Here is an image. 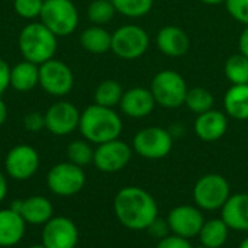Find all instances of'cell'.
Instances as JSON below:
<instances>
[{"label":"cell","instance_id":"cell-15","mask_svg":"<svg viewBox=\"0 0 248 248\" xmlns=\"http://www.w3.org/2000/svg\"><path fill=\"white\" fill-rule=\"evenodd\" d=\"M80 115L71 102H57L45 112V128L57 137H65L78 128Z\"/></svg>","mask_w":248,"mask_h":248},{"label":"cell","instance_id":"cell-3","mask_svg":"<svg viewBox=\"0 0 248 248\" xmlns=\"http://www.w3.org/2000/svg\"><path fill=\"white\" fill-rule=\"evenodd\" d=\"M22 57L33 64H44L52 60L57 52V36L41 22L26 25L17 38Z\"/></svg>","mask_w":248,"mask_h":248},{"label":"cell","instance_id":"cell-1","mask_svg":"<svg viewBox=\"0 0 248 248\" xmlns=\"http://www.w3.org/2000/svg\"><path fill=\"white\" fill-rule=\"evenodd\" d=\"M118 221L131 231H147L158 218V205L154 196L142 187H122L113 199Z\"/></svg>","mask_w":248,"mask_h":248},{"label":"cell","instance_id":"cell-39","mask_svg":"<svg viewBox=\"0 0 248 248\" xmlns=\"http://www.w3.org/2000/svg\"><path fill=\"white\" fill-rule=\"evenodd\" d=\"M6 195H7V180H6L4 173L0 170V203L4 201Z\"/></svg>","mask_w":248,"mask_h":248},{"label":"cell","instance_id":"cell-11","mask_svg":"<svg viewBox=\"0 0 248 248\" xmlns=\"http://www.w3.org/2000/svg\"><path fill=\"white\" fill-rule=\"evenodd\" d=\"M132 147L122 140H112L94 148L93 164L99 171L118 173L124 170L132 158Z\"/></svg>","mask_w":248,"mask_h":248},{"label":"cell","instance_id":"cell-4","mask_svg":"<svg viewBox=\"0 0 248 248\" xmlns=\"http://www.w3.org/2000/svg\"><path fill=\"white\" fill-rule=\"evenodd\" d=\"M150 90L158 106L164 109H177L185 106L189 87L180 73L174 70H160L153 77Z\"/></svg>","mask_w":248,"mask_h":248},{"label":"cell","instance_id":"cell-32","mask_svg":"<svg viewBox=\"0 0 248 248\" xmlns=\"http://www.w3.org/2000/svg\"><path fill=\"white\" fill-rule=\"evenodd\" d=\"M44 6V0H15L13 9L17 16L23 19H35L39 17Z\"/></svg>","mask_w":248,"mask_h":248},{"label":"cell","instance_id":"cell-23","mask_svg":"<svg viewBox=\"0 0 248 248\" xmlns=\"http://www.w3.org/2000/svg\"><path fill=\"white\" fill-rule=\"evenodd\" d=\"M39 84V65L23 60L10 68V86L17 92H29Z\"/></svg>","mask_w":248,"mask_h":248},{"label":"cell","instance_id":"cell-38","mask_svg":"<svg viewBox=\"0 0 248 248\" xmlns=\"http://www.w3.org/2000/svg\"><path fill=\"white\" fill-rule=\"evenodd\" d=\"M238 48H240V52L244 54L248 58V25L244 26L243 32L240 33V38H238Z\"/></svg>","mask_w":248,"mask_h":248},{"label":"cell","instance_id":"cell-43","mask_svg":"<svg viewBox=\"0 0 248 248\" xmlns=\"http://www.w3.org/2000/svg\"><path fill=\"white\" fill-rule=\"evenodd\" d=\"M28 248H46V247L41 243V244H35V246H31V247H28Z\"/></svg>","mask_w":248,"mask_h":248},{"label":"cell","instance_id":"cell-33","mask_svg":"<svg viewBox=\"0 0 248 248\" xmlns=\"http://www.w3.org/2000/svg\"><path fill=\"white\" fill-rule=\"evenodd\" d=\"M227 12L232 19L243 23L244 26L248 25V0H225Z\"/></svg>","mask_w":248,"mask_h":248},{"label":"cell","instance_id":"cell-30","mask_svg":"<svg viewBox=\"0 0 248 248\" xmlns=\"http://www.w3.org/2000/svg\"><path fill=\"white\" fill-rule=\"evenodd\" d=\"M93 155H94V150L92 148V144L86 140L71 141L67 147L68 161L76 166L80 167L89 166L90 163H93Z\"/></svg>","mask_w":248,"mask_h":248},{"label":"cell","instance_id":"cell-10","mask_svg":"<svg viewBox=\"0 0 248 248\" xmlns=\"http://www.w3.org/2000/svg\"><path fill=\"white\" fill-rule=\"evenodd\" d=\"M39 86L48 94L62 97L73 90V70L60 60H48L39 65Z\"/></svg>","mask_w":248,"mask_h":248},{"label":"cell","instance_id":"cell-7","mask_svg":"<svg viewBox=\"0 0 248 248\" xmlns=\"http://www.w3.org/2000/svg\"><path fill=\"white\" fill-rule=\"evenodd\" d=\"M174 144L170 129L163 126H147L140 129L132 140V150L145 160L166 158Z\"/></svg>","mask_w":248,"mask_h":248},{"label":"cell","instance_id":"cell-13","mask_svg":"<svg viewBox=\"0 0 248 248\" xmlns=\"http://www.w3.org/2000/svg\"><path fill=\"white\" fill-rule=\"evenodd\" d=\"M203 211L196 205L174 206L167 215V225L170 232L186 240L196 238L205 224Z\"/></svg>","mask_w":248,"mask_h":248},{"label":"cell","instance_id":"cell-42","mask_svg":"<svg viewBox=\"0 0 248 248\" xmlns=\"http://www.w3.org/2000/svg\"><path fill=\"white\" fill-rule=\"evenodd\" d=\"M238 248H248V235L240 243V246H238Z\"/></svg>","mask_w":248,"mask_h":248},{"label":"cell","instance_id":"cell-41","mask_svg":"<svg viewBox=\"0 0 248 248\" xmlns=\"http://www.w3.org/2000/svg\"><path fill=\"white\" fill-rule=\"evenodd\" d=\"M203 4H208V6H219V4H224L225 0H201Z\"/></svg>","mask_w":248,"mask_h":248},{"label":"cell","instance_id":"cell-20","mask_svg":"<svg viewBox=\"0 0 248 248\" xmlns=\"http://www.w3.org/2000/svg\"><path fill=\"white\" fill-rule=\"evenodd\" d=\"M26 222L12 208L0 209V247L9 248L19 244L25 235Z\"/></svg>","mask_w":248,"mask_h":248},{"label":"cell","instance_id":"cell-17","mask_svg":"<svg viewBox=\"0 0 248 248\" xmlns=\"http://www.w3.org/2000/svg\"><path fill=\"white\" fill-rule=\"evenodd\" d=\"M155 105L157 103L150 89L132 87L124 92L119 108L125 116L132 119H142L153 113Z\"/></svg>","mask_w":248,"mask_h":248},{"label":"cell","instance_id":"cell-21","mask_svg":"<svg viewBox=\"0 0 248 248\" xmlns=\"http://www.w3.org/2000/svg\"><path fill=\"white\" fill-rule=\"evenodd\" d=\"M19 214L26 224L45 225L54 217V208L49 199L36 195L20 201Z\"/></svg>","mask_w":248,"mask_h":248},{"label":"cell","instance_id":"cell-29","mask_svg":"<svg viewBox=\"0 0 248 248\" xmlns=\"http://www.w3.org/2000/svg\"><path fill=\"white\" fill-rule=\"evenodd\" d=\"M116 9V13H121L125 17L138 19L147 16L153 6L154 0H110Z\"/></svg>","mask_w":248,"mask_h":248},{"label":"cell","instance_id":"cell-6","mask_svg":"<svg viewBox=\"0 0 248 248\" xmlns=\"http://www.w3.org/2000/svg\"><path fill=\"white\" fill-rule=\"evenodd\" d=\"M39 17L57 38L71 35L78 26V12L71 0H44Z\"/></svg>","mask_w":248,"mask_h":248},{"label":"cell","instance_id":"cell-19","mask_svg":"<svg viewBox=\"0 0 248 248\" xmlns=\"http://www.w3.org/2000/svg\"><path fill=\"white\" fill-rule=\"evenodd\" d=\"M221 219L230 231L248 232V193L231 195L221 209Z\"/></svg>","mask_w":248,"mask_h":248},{"label":"cell","instance_id":"cell-8","mask_svg":"<svg viewBox=\"0 0 248 248\" xmlns=\"http://www.w3.org/2000/svg\"><path fill=\"white\" fill-rule=\"evenodd\" d=\"M150 48V35L140 25H124L112 33L110 51L121 60H138Z\"/></svg>","mask_w":248,"mask_h":248},{"label":"cell","instance_id":"cell-34","mask_svg":"<svg viewBox=\"0 0 248 248\" xmlns=\"http://www.w3.org/2000/svg\"><path fill=\"white\" fill-rule=\"evenodd\" d=\"M23 125L29 132H39L45 128V113L29 112L23 118Z\"/></svg>","mask_w":248,"mask_h":248},{"label":"cell","instance_id":"cell-22","mask_svg":"<svg viewBox=\"0 0 248 248\" xmlns=\"http://www.w3.org/2000/svg\"><path fill=\"white\" fill-rule=\"evenodd\" d=\"M224 109L231 119L248 121V84H231L224 96Z\"/></svg>","mask_w":248,"mask_h":248},{"label":"cell","instance_id":"cell-14","mask_svg":"<svg viewBox=\"0 0 248 248\" xmlns=\"http://www.w3.org/2000/svg\"><path fill=\"white\" fill-rule=\"evenodd\" d=\"M78 228L67 217H52L42 228L41 240L46 248H76L78 244Z\"/></svg>","mask_w":248,"mask_h":248},{"label":"cell","instance_id":"cell-2","mask_svg":"<svg viewBox=\"0 0 248 248\" xmlns=\"http://www.w3.org/2000/svg\"><path fill=\"white\" fill-rule=\"evenodd\" d=\"M78 129L86 141L99 145L118 140L122 134L124 124L115 109L93 103L81 112Z\"/></svg>","mask_w":248,"mask_h":248},{"label":"cell","instance_id":"cell-40","mask_svg":"<svg viewBox=\"0 0 248 248\" xmlns=\"http://www.w3.org/2000/svg\"><path fill=\"white\" fill-rule=\"evenodd\" d=\"M6 119H7V106L0 96V126L6 122Z\"/></svg>","mask_w":248,"mask_h":248},{"label":"cell","instance_id":"cell-5","mask_svg":"<svg viewBox=\"0 0 248 248\" xmlns=\"http://www.w3.org/2000/svg\"><path fill=\"white\" fill-rule=\"evenodd\" d=\"M231 196L228 180L217 173H209L198 179L193 186V202L202 211H221Z\"/></svg>","mask_w":248,"mask_h":248},{"label":"cell","instance_id":"cell-37","mask_svg":"<svg viewBox=\"0 0 248 248\" xmlns=\"http://www.w3.org/2000/svg\"><path fill=\"white\" fill-rule=\"evenodd\" d=\"M9 86H10V67L3 58H0V96L7 90Z\"/></svg>","mask_w":248,"mask_h":248},{"label":"cell","instance_id":"cell-12","mask_svg":"<svg viewBox=\"0 0 248 248\" xmlns=\"http://www.w3.org/2000/svg\"><path fill=\"white\" fill-rule=\"evenodd\" d=\"M39 169V154L38 151L28 145L19 144L15 145L4 158V171L13 180H28Z\"/></svg>","mask_w":248,"mask_h":248},{"label":"cell","instance_id":"cell-35","mask_svg":"<svg viewBox=\"0 0 248 248\" xmlns=\"http://www.w3.org/2000/svg\"><path fill=\"white\" fill-rule=\"evenodd\" d=\"M155 248H195L192 246L190 240L182 238L174 234H169L167 237L157 241Z\"/></svg>","mask_w":248,"mask_h":248},{"label":"cell","instance_id":"cell-28","mask_svg":"<svg viewBox=\"0 0 248 248\" xmlns=\"http://www.w3.org/2000/svg\"><path fill=\"white\" fill-rule=\"evenodd\" d=\"M214 103H215L214 94L205 87L189 89L186 94V100H185V106L196 115H201L203 112L214 109Z\"/></svg>","mask_w":248,"mask_h":248},{"label":"cell","instance_id":"cell-25","mask_svg":"<svg viewBox=\"0 0 248 248\" xmlns=\"http://www.w3.org/2000/svg\"><path fill=\"white\" fill-rule=\"evenodd\" d=\"M230 228L221 218H214L209 221H205L198 238L201 241V246L208 248H221L228 241Z\"/></svg>","mask_w":248,"mask_h":248},{"label":"cell","instance_id":"cell-27","mask_svg":"<svg viewBox=\"0 0 248 248\" xmlns=\"http://www.w3.org/2000/svg\"><path fill=\"white\" fill-rule=\"evenodd\" d=\"M224 73L231 84H248V58L241 52L232 54L224 64Z\"/></svg>","mask_w":248,"mask_h":248},{"label":"cell","instance_id":"cell-26","mask_svg":"<svg viewBox=\"0 0 248 248\" xmlns=\"http://www.w3.org/2000/svg\"><path fill=\"white\" fill-rule=\"evenodd\" d=\"M124 92V87L116 80H103L94 89L93 99L96 105L113 109L115 106H119Z\"/></svg>","mask_w":248,"mask_h":248},{"label":"cell","instance_id":"cell-16","mask_svg":"<svg viewBox=\"0 0 248 248\" xmlns=\"http://www.w3.org/2000/svg\"><path fill=\"white\" fill-rule=\"evenodd\" d=\"M195 135L203 142H215L228 131V116L225 112L211 109L196 116L193 124Z\"/></svg>","mask_w":248,"mask_h":248},{"label":"cell","instance_id":"cell-24","mask_svg":"<svg viewBox=\"0 0 248 248\" xmlns=\"http://www.w3.org/2000/svg\"><path fill=\"white\" fill-rule=\"evenodd\" d=\"M80 45L84 51L90 54H105L110 51L112 46V33L99 25H92L86 28L80 35Z\"/></svg>","mask_w":248,"mask_h":248},{"label":"cell","instance_id":"cell-31","mask_svg":"<svg viewBox=\"0 0 248 248\" xmlns=\"http://www.w3.org/2000/svg\"><path fill=\"white\" fill-rule=\"evenodd\" d=\"M116 15V9L110 0H93L87 7V17L93 25L103 26Z\"/></svg>","mask_w":248,"mask_h":248},{"label":"cell","instance_id":"cell-36","mask_svg":"<svg viewBox=\"0 0 248 248\" xmlns=\"http://www.w3.org/2000/svg\"><path fill=\"white\" fill-rule=\"evenodd\" d=\"M147 231H148L154 238L161 240V238H164V237H167V235H169L170 228H169V225H167V221L157 218V219H155V221L148 227V230H147Z\"/></svg>","mask_w":248,"mask_h":248},{"label":"cell","instance_id":"cell-9","mask_svg":"<svg viewBox=\"0 0 248 248\" xmlns=\"http://www.w3.org/2000/svg\"><path fill=\"white\" fill-rule=\"evenodd\" d=\"M86 185V173L83 167L70 161L52 166L46 174L48 189L61 198H70L83 190Z\"/></svg>","mask_w":248,"mask_h":248},{"label":"cell","instance_id":"cell-44","mask_svg":"<svg viewBox=\"0 0 248 248\" xmlns=\"http://www.w3.org/2000/svg\"><path fill=\"white\" fill-rule=\"evenodd\" d=\"M195 248H208V247H205V246H199V247H195Z\"/></svg>","mask_w":248,"mask_h":248},{"label":"cell","instance_id":"cell-18","mask_svg":"<svg viewBox=\"0 0 248 248\" xmlns=\"http://www.w3.org/2000/svg\"><path fill=\"white\" fill-rule=\"evenodd\" d=\"M157 48L161 54L170 58H179L187 54L190 49L189 35L176 25L163 26L155 36Z\"/></svg>","mask_w":248,"mask_h":248}]
</instances>
